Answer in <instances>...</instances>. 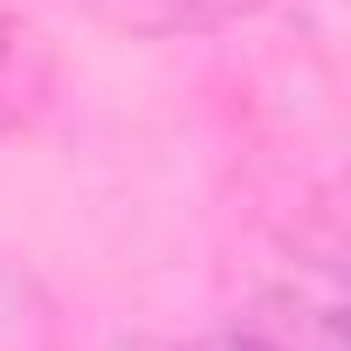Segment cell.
<instances>
[{"instance_id":"2","label":"cell","mask_w":351,"mask_h":351,"mask_svg":"<svg viewBox=\"0 0 351 351\" xmlns=\"http://www.w3.org/2000/svg\"><path fill=\"white\" fill-rule=\"evenodd\" d=\"M0 351H8V344H0Z\"/></svg>"},{"instance_id":"1","label":"cell","mask_w":351,"mask_h":351,"mask_svg":"<svg viewBox=\"0 0 351 351\" xmlns=\"http://www.w3.org/2000/svg\"><path fill=\"white\" fill-rule=\"evenodd\" d=\"M97 8L138 35H200V28H228V21L255 14L262 0H97Z\"/></svg>"}]
</instances>
